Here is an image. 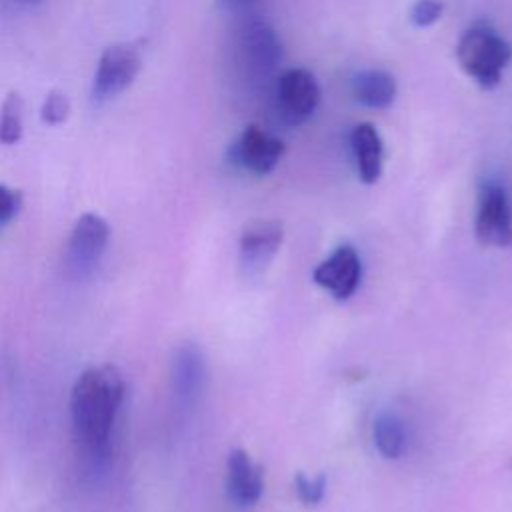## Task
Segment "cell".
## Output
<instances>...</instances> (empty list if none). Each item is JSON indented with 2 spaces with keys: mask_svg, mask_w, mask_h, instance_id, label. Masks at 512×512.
<instances>
[{
  "mask_svg": "<svg viewBox=\"0 0 512 512\" xmlns=\"http://www.w3.org/2000/svg\"><path fill=\"white\" fill-rule=\"evenodd\" d=\"M350 148L360 180L366 184L378 182L384 164V144L376 126L370 122L356 124L350 132Z\"/></svg>",
  "mask_w": 512,
  "mask_h": 512,
  "instance_id": "obj_12",
  "label": "cell"
},
{
  "mask_svg": "<svg viewBox=\"0 0 512 512\" xmlns=\"http://www.w3.org/2000/svg\"><path fill=\"white\" fill-rule=\"evenodd\" d=\"M22 196L18 190L0 184V230L18 214Z\"/></svg>",
  "mask_w": 512,
  "mask_h": 512,
  "instance_id": "obj_19",
  "label": "cell"
},
{
  "mask_svg": "<svg viewBox=\"0 0 512 512\" xmlns=\"http://www.w3.org/2000/svg\"><path fill=\"white\" fill-rule=\"evenodd\" d=\"M372 438L376 450L390 460H396L402 456L406 448V432L404 424L396 414L382 412L372 426Z\"/></svg>",
  "mask_w": 512,
  "mask_h": 512,
  "instance_id": "obj_14",
  "label": "cell"
},
{
  "mask_svg": "<svg viewBox=\"0 0 512 512\" xmlns=\"http://www.w3.org/2000/svg\"><path fill=\"white\" fill-rule=\"evenodd\" d=\"M206 384V360L202 350L192 344H180L172 356V392L180 408L196 406Z\"/></svg>",
  "mask_w": 512,
  "mask_h": 512,
  "instance_id": "obj_10",
  "label": "cell"
},
{
  "mask_svg": "<svg viewBox=\"0 0 512 512\" xmlns=\"http://www.w3.org/2000/svg\"><path fill=\"white\" fill-rule=\"evenodd\" d=\"M22 98L18 92H10L0 108V142L14 144L22 136Z\"/></svg>",
  "mask_w": 512,
  "mask_h": 512,
  "instance_id": "obj_15",
  "label": "cell"
},
{
  "mask_svg": "<svg viewBox=\"0 0 512 512\" xmlns=\"http://www.w3.org/2000/svg\"><path fill=\"white\" fill-rule=\"evenodd\" d=\"M314 282L336 300H348L362 280V260L354 246L340 244L312 272Z\"/></svg>",
  "mask_w": 512,
  "mask_h": 512,
  "instance_id": "obj_8",
  "label": "cell"
},
{
  "mask_svg": "<svg viewBox=\"0 0 512 512\" xmlns=\"http://www.w3.org/2000/svg\"><path fill=\"white\" fill-rule=\"evenodd\" d=\"M108 238L110 228L102 216L92 212L82 214L76 220L66 244V270L74 278L92 274L106 250Z\"/></svg>",
  "mask_w": 512,
  "mask_h": 512,
  "instance_id": "obj_5",
  "label": "cell"
},
{
  "mask_svg": "<svg viewBox=\"0 0 512 512\" xmlns=\"http://www.w3.org/2000/svg\"><path fill=\"white\" fill-rule=\"evenodd\" d=\"M456 58L472 80L492 90L500 84L502 72L512 60V46L492 26L480 22L460 36Z\"/></svg>",
  "mask_w": 512,
  "mask_h": 512,
  "instance_id": "obj_2",
  "label": "cell"
},
{
  "mask_svg": "<svg viewBox=\"0 0 512 512\" xmlns=\"http://www.w3.org/2000/svg\"><path fill=\"white\" fill-rule=\"evenodd\" d=\"M284 228L278 220H256L240 236V266L248 276L264 272L282 246Z\"/></svg>",
  "mask_w": 512,
  "mask_h": 512,
  "instance_id": "obj_9",
  "label": "cell"
},
{
  "mask_svg": "<svg viewBox=\"0 0 512 512\" xmlns=\"http://www.w3.org/2000/svg\"><path fill=\"white\" fill-rule=\"evenodd\" d=\"M294 490L298 494V498L308 504L314 506L318 502H322L324 494H326V478L324 476H306L302 472L296 474L294 478Z\"/></svg>",
  "mask_w": 512,
  "mask_h": 512,
  "instance_id": "obj_16",
  "label": "cell"
},
{
  "mask_svg": "<svg viewBox=\"0 0 512 512\" xmlns=\"http://www.w3.org/2000/svg\"><path fill=\"white\" fill-rule=\"evenodd\" d=\"M444 12L442 0H416L410 10V20L418 28H428L440 20Z\"/></svg>",
  "mask_w": 512,
  "mask_h": 512,
  "instance_id": "obj_17",
  "label": "cell"
},
{
  "mask_svg": "<svg viewBox=\"0 0 512 512\" xmlns=\"http://www.w3.org/2000/svg\"><path fill=\"white\" fill-rule=\"evenodd\" d=\"M320 104V86L306 68L286 70L274 86V110L286 126L304 124Z\"/></svg>",
  "mask_w": 512,
  "mask_h": 512,
  "instance_id": "obj_4",
  "label": "cell"
},
{
  "mask_svg": "<svg viewBox=\"0 0 512 512\" xmlns=\"http://www.w3.org/2000/svg\"><path fill=\"white\" fill-rule=\"evenodd\" d=\"M68 110H70L68 98L62 92H50L42 106V118L48 124H60L62 120H66Z\"/></svg>",
  "mask_w": 512,
  "mask_h": 512,
  "instance_id": "obj_18",
  "label": "cell"
},
{
  "mask_svg": "<svg viewBox=\"0 0 512 512\" xmlns=\"http://www.w3.org/2000/svg\"><path fill=\"white\" fill-rule=\"evenodd\" d=\"M26 2H38V0H26Z\"/></svg>",
  "mask_w": 512,
  "mask_h": 512,
  "instance_id": "obj_20",
  "label": "cell"
},
{
  "mask_svg": "<svg viewBox=\"0 0 512 512\" xmlns=\"http://www.w3.org/2000/svg\"><path fill=\"white\" fill-rule=\"evenodd\" d=\"M474 234L480 244L512 246V200L500 182H484L478 192Z\"/></svg>",
  "mask_w": 512,
  "mask_h": 512,
  "instance_id": "obj_3",
  "label": "cell"
},
{
  "mask_svg": "<svg viewBox=\"0 0 512 512\" xmlns=\"http://www.w3.org/2000/svg\"><path fill=\"white\" fill-rule=\"evenodd\" d=\"M124 396V380L116 366L84 370L70 394V414L76 438L92 452L106 446Z\"/></svg>",
  "mask_w": 512,
  "mask_h": 512,
  "instance_id": "obj_1",
  "label": "cell"
},
{
  "mask_svg": "<svg viewBox=\"0 0 512 512\" xmlns=\"http://www.w3.org/2000/svg\"><path fill=\"white\" fill-rule=\"evenodd\" d=\"M226 492H228V498L240 508L254 506L264 492L262 470L252 462L248 452L242 448H234L228 454Z\"/></svg>",
  "mask_w": 512,
  "mask_h": 512,
  "instance_id": "obj_11",
  "label": "cell"
},
{
  "mask_svg": "<svg viewBox=\"0 0 512 512\" xmlns=\"http://www.w3.org/2000/svg\"><path fill=\"white\" fill-rule=\"evenodd\" d=\"M140 54L130 44L108 46L96 66L92 80V100L106 102L124 92L140 72Z\"/></svg>",
  "mask_w": 512,
  "mask_h": 512,
  "instance_id": "obj_6",
  "label": "cell"
},
{
  "mask_svg": "<svg viewBox=\"0 0 512 512\" xmlns=\"http://www.w3.org/2000/svg\"><path fill=\"white\" fill-rule=\"evenodd\" d=\"M284 154V142L260 126H246L244 132L228 148V158L242 170L256 176L270 174Z\"/></svg>",
  "mask_w": 512,
  "mask_h": 512,
  "instance_id": "obj_7",
  "label": "cell"
},
{
  "mask_svg": "<svg viewBox=\"0 0 512 512\" xmlns=\"http://www.w3.org/2000/svg\"><path fill=\"white\" fill-rule=\"evenodd\" d=\"M352 94L360 104L382 110L388 108L396 98V80L386 70H362L352 78Z\"/></svg>",
  "mask_w": 512,
  "mask_h": 512,
  "instance_id": "obj_13",
  "label": "cell"
}]
</instances>
